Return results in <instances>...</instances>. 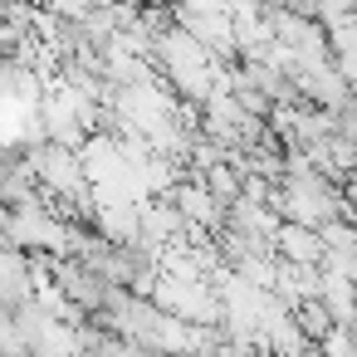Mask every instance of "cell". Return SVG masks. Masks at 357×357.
I'll return each mask as SVG.
<instances>
[{
  "mask_svg": "<svg viewBox=\"0 0 357 357\" xmlns=\"http://www.w3.org/2000/svg\"><path fill=\"white\" fill-rule=\"evenodd\" d=\"M352 10H357V0H352Z\"/></svg>",
  "mask_w": 357,
  "mask_h": 357,
  "instance_id": "cell-6",
  "label": "cell"
},
{
  "mask_svg": "<svg viewBox=\"0 0 357 357\" xmlns=\"http://www.w3.org/2000/svg\"><path fill=\"white\" fill-rule=\"evenodd\" d=\"M35 298V264L25 250L6 245L0 250V308H20Z\"/></svg>",
  "mask_w": 357,
  "mask_h": 357,
  "instance_id": "cell-1",
  "label": "cell"
},
{
  "mask_svg": "<svg viewBox=\"0 0 357 357\" xmlns=\"http://www.w3.org/2000/svg\"><path fill=\"white\" fill-rule=\"evenodd\" d=\"M89 220H93V230H98L103 240H113V245L142 240V230H137V201H93Z\"/></svg>",
  "mask_w": 357,
  "mask_h": 357,
  "instance_id": "cell-2",
  "label": "cell"
},
{
  "mask_svg": "<svg viewBox=\"0 0 357 357\" xmlns=\"http://www.w3.org/2000/svg\"><path fill=\"white\" fill-rule=\"evenodd\" d=\"M132 6H176V0H132Z\"/></svg>",
  "mask_w": 357,
  "mask_h": 357,
  "instance_id": "cell-5",
  "label": "cell"
},
{
  "mask_svg": "<svg viewBox=\"0 0 357 357\" xmlns=\"http://www.w3.org/2000/svg\"><path fill=\"white\" fill-rule=\"evenodd\" d=\"M318 269H323V264H318ZM318 303L328 308L333 323H357V284H352V279L323 269V279H318Z\"/></svg>",
  "mask_w": 357,
  "mask_h": 357,
  "instance_id": "cell-4",
  "label": "cell"
},
{
  "mask_svg": "<svg viewBox=\"0 0 357 357\" xmlns=\"http://www.w3.org/2000/svg\"><path fill=\"white\" fill-rule=\"evenodd\" d=\"M274 255H279L284 264H323V235L308 230V225L279 220V230H274Z\"/></svg>",
  "mask_w": 357,
  "mask_h": 357,
  "instance_id": "cell-3",
  "label": "cell"
}]
</instances>
